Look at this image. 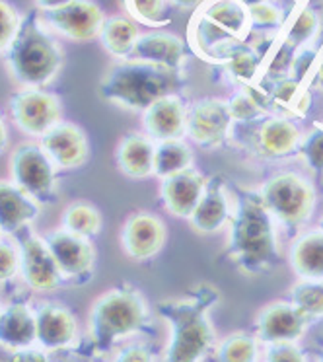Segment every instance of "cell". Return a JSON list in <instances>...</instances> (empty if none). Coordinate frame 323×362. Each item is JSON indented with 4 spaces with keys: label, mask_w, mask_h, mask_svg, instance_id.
I'll list each match as a JSON object with an SVG mask.
<instances>
[{
    "label": "cell",
    "mask_w": 323,
    "mask_h": 362,
    "mask_svg": "<svg viewBox=\"0 0 323 362\" xmlns=\"http://www.w3.org/2000/svg\"><path fill=\"white\" fill-rule=\"evenodd\" d=\"M221 294L213 284H199L187 298L158 302V314L170 325L164 362H203L214 345V327L209 322L211 308Z\"/></svg>",
    "instance_id": "cell-1"
},
{
    "label": "cell",
    "mask_w": 323,
    "mask_h": 362,
    "mask_svg": "<svg viewBox=\"0 0 323 362\" xmlns=\"http://www.w3.org/2000/svg\"><path fill=\"white\" fill-rule=\"evenodd\" d=\"M319 30V16L314 8H302L300 14L294 18V22L290 28L286 30L284 41L292 45V47H298V45H306L307 41H312L315 37V33Z\"/></svg>",
    "instance_id": "cell-33"
},
{
    "label": "cell",
    "mask_w": 323,
    "mask_h": 362,
    "mask_svg": "<svg viewBox=\"0 0 323 362\" xmlns=\"http://www.w3.org/2000/svg\"><path fill=\"white\" fill-rule=\"evenodd\" d=\"M37 341L35 314L30 306L14 302L0 310V343L10 349H25Z\"/></svg>",
    "instance_id": "cell-22"
},
{
    "label": "cell",
    "mask_w": 323,
    "mask_h": 362,
    "mask_svg": "<svg viewBox=\"0 0 323 362\" xmlns=\"http://www.w3.org/2000/svg\"><path fill=\"white\" fill-rule=\"evenodd\" d=\"M61 45L49 35L35 12H30L20 22L14 41L6 49V66L18 84L40 88L55 78L63 66Z\"/></svg>",
    "instance_id": "cell-4"
},
{
    "label": "cell",
    "mask_w": 323,
    "mask_h": 362,
    "mask_svg": "<svg viewBox=\"0 0 323 362\" xmlns=\"http://www.w3.org/2000/svg\"><path fill=\"white\" fill-rule=\"evenodd\" d=\"M113 362H154V354L148 346L129 345L119 351Z\"/></svg>",
    "instance_id": "cell-42"
},
{
    "label": "cell",
    "mask_w": 323,
    "mask_h": 362,
    "mask_svg": "<svg viewBox=\"0 0 323 362\" xmlns=\"http://www.w3.org/2000/svg\"><path fill=\"white\" fill-rule=\"evenodd\" d=\"M315 84L323 90V61L322 64L317 66V72H315Z\"/></svg>",
    "instance_id": "cell-49"
},
{
    "label": "cell",
    "mask_w": 323,
    "mask_h": 362,
    "mask_svg": "<svg viewBox=\"0 0 323 362\" xmlns=\"http://www.w3.org/2000/svg\"><path fill=\"white\" fill-rule=\"evenodd\" d=\"M228 111L234 121H252L263 115V107L249 92H240L228 102Z\"/></svg>",
    "instance_id": "cell-36"
},
{
    "label": "cell",
    "mask_w": 323,
    "mask_h": 362,
    "mask_svg": "<svg viewBox=\"0 0 323 362\" xmlns=\"http://www.w3.org/2000/svg\"><path fill=\"white\" fill-rule=\"evenodd\" d=\"M206 183H209V180L205 175H201L191 168L174 173V175H168L162 181L164 205L175 216L191 218V214L197 209L199 201L205 195Z\"/></svg>",
    "instance_id": "cell-18"
},
{
    "label": "cell",
    "mask_w": 323,
    "mask_h": 362,
    "mask_svg": "<svg viewBox=\"0 0 323 362\" xmlns=\"http://www.w3.org/2000/svg\"><path fill=\"white\" fill-rule=\"evenodd\" d=\"M247 14H249V24L255 28H275L283 20L281 10L271 2H261V4L249 6Z\"/></svg>",
    "instance_id": "cell-38"
},
{
    "label": "cell",
    "mask_w": 323,
    "mask_h": 362,
    "mask_svg": "<svg viewBox=\"0 0 323 362\" xmlns=\"http://www.w3.org/2000/svg\"><path fill=\"white\" fill-rule=\"evenodd\" d=\"M146 133L156 141H175L187 131V111L180 98L166 95L144 111Z\"/></svg>",
    "instance_id": "cell-20"
},
{
    "label": "cell",
    "mask_w": 323,
    "mask_h": 362,
    "mask_svg": "<svg viewBox=\"0 0 323 362\" xmlns=\"http://www.w3.org/2000/svg\"><path fill=\"white\" fill-rule=\"evenodd\" d=\"M191 162H193L191 148L180 139L160 142L154 150V173L160 177L183 172L189 168Z\"/></svg>",
    "instance_id": "cell-29"
},
{
    "label": "cell",
    "mask_w": 323,
    "mask_h": 362,
    "mask_svg": "<svg viewBox=\"0 0 323 362\" xmlns=\"http://www.w3.org/2000/svg\"><path fill=\"white\" fill-rule=\"evenodd\" d=\"M322 362H323V354H322Z\"/></svg>",
    "instance_id": "cell-52"
},
{
    "label": "cell",
    "mask_w": 323,
    "mask_h": 362,
    "mask_svg": "<svg viewBox=\"0 0 323 362\" xmlns=\"http://www.w3.org/2000/svg\"><path fill=\"white\" fill-rule=\"evenodd\" d=\"M8 146V133H6V125H4V119L0 115V152L6 150Z\"/></svg>",
    "instance_id": "cell-46"
},
{
    "label": "cell",
    "mask_w": 323,
    "mask_h": 362,
    "mask_svg": "<svg viewBox=\"0 0 323 362\" xmlns=\"http://www.w3.org/2000/svg\"><path fill=\"white\" fill-rule=\"evenodd\" d=\"M12 354H14V349L0 343V362H12Z\"/></svg>",
    "instance_id": "cell-47"
},
{
    "label": "cell",
    "mask_w": 323,
    "mask_h": 362,
    "mask_svg": "<svg viewBox=\"0 0 323 362\" xmlns=\"http://www.w3.org/2000/svg\"><path fill=\"white\" fill-rule=\"evenodd\" d=\"M302 156L306 160V164L315 170L323 172V127H314L307 136L302 142Z\"/></svg>",
    "instance_id": "cell-35"
},
{
    "label": "cell",
    "mask_w": 323,
    "mask_h": 362,
    "mask_svg": "<svg viewBox=\"0 0 323 362\" xmlns=\"http://www.w3.org/2000/svg\"><path fill=\"white\" fill-rule=\"evenodd\" d=\"M12 362H51V358H49L43 349L25 346V349H16L14 351Z\"/></svg>",
    "instance_id": "cell-44"
},
{
    "label": "cell",
    "mask_w": 323,
    "mask_h": 362,
    "mask_svg": "<svg viewBox=\"0 0 323 362\" xmlns=\"http://www.w3.org/2000/svg\"><path fill=\"white\" fill-rule=\"evenodd\" d=\"M63 228L82 238H94L102 230V214L86 201H76L64 209Z\"/></svg>",
    "instance_id": "cell-30"
},
{
    "label": "cell",
    "mask_w": 323,
    "mask_h": 362,
    "mask_svg": "<svg viewBox=\"0 0 323 362\" xmlns=\"http://www.w3.org/2000/svg\"><path fill=\"white\" fill-rule=\"evenodd\" d=\"M230 218V206L221 177L209 180L203 199L199 201L195 213L191 214V224L197 232L211 234L221 230Z\"/></svg>",
    "instance_id": "cell-24"
},
{
    "label": "cell",
    "mask_w": 323,
    "mask_h": 362,
    "mask_svg": "<svg viewBox=\"0 0 323 362\" xmlns=\"http://www.w3.org/2000/svg\"><path fill=\"white\" fill-rule=\"evenodd\" d=\"M136 40H139L136 24L121 16H113L110 20H105L102 33H100V41H102L103 49L110 55L119 57V59L133 55Z\"/></svg>",
    "instance_id": "cell-28"
},
{
    "label": "cell",
    "mask_w": 323,
    "mask_h": 362,
    "mask_svg": "<svg viewBox=\"0 0 323 362\" xmlns=\"http://www.w3.org/2000/svg\"><path fill=\"white\" fill-rule=\"evenodd\" d=\"M290 265L304 281H323V230L307 232L292 245Z\"/></svg>",
    "instance_id": "cell-26"
},
{
    "label": "cell",
    "mask_w": 323,
    "mask_h": 362,
    "mask_svg": "<svg viewBox=\"0 0 323 362\" xmlns=\"http://www.w3.org/2000/svg\"><path fill=\"white\" fill-rule=\"evenodd\" d=\"M133 55L136 61L182 71L185 64V45L174 33H144L139 35Z\"/></svg>",
    "instance_id": "cell-21"
},
{
    "label": "cell",
    "mask_w": 323,
    "mask_h": 362,
    "mask_svg": "<svg viewBox=\"0 0 323 362\" xmlns=\"http://www.w3.org/2000/svg\"><path fill=\"white\" fill-rule=\"evenodd\" d=\"M247 25L249 14L240 0H211L203 6L193 28L195 45L203 55L213 57L224 43L242 41Z\"/></svg>",
    "instance_id": "cell-6"
},
{
    "label": "cell",
    "mask_w": 323,
    "mask_h": 362,
    "mask_svg": "<svg viewBox=\"0 0 323 362\" xmlns=\"http://www.w3.org/2000/svg\"><path fill=\"white\" fill-rule=\"evenodd\" d=\"M166 240V226L156 214L134 213L129 216L121 230L123 250L133 261H146L154 257Z\"/></svg>",
    "instance_id": "cell-15"
},
{
    "label": "cell",
    "mask_w": 323,
    "mask_h": 362,
    "mask_svg": "<svg viewBox=\"0 0 323 362\" xmlns=\"http://www.w3.org/2000/svg\"><path fill=\"white\" fill-rule=\"evenodd\" d=\"M294 47L288 45L286 41H283L281 49L276 51L275 59L271 61V66H269V74L276 80H283V76H286L288 72L292 71V64H294Z\"/></svg>",
    "instance_id": "cell-41"
},
{
    "label": "cell",
    "mask_w": 323,
    "mask_h": 362,
    "mask_svg": "<svg viewBox=\"0 0 323 362\" xmlns=\"http://www.w3.org/2000/svg\"><path fill=\"white\" fill-rule=\"evenodd\" d=\"M10 115L16 127L25 134L43 136L51 127L61 121V100L51 92L30 88L10 98Z\"/></svg>",
    "instance_id": "cell-9"
},
{
    "label": "cell",
    "mask_w": 323,
    "mask_h": 362,
    "mask_svg": "<svg viewBox=\"0 0 323 362\" xmlns=\"http://www.w3.org/2000/svg\"><path fill=\"white\" fill-rule=\"evenodd\" d=\"M0 291H2V288H0Z\"/></svg>",
    "instance_id": "cell-53"
},
{
    "label": "cell",
    "mask_w": 323,
    "mask_h": 362,
    "mask_svg": "<svg viewBox=\"0 0 323 362\" xmlns=\"http://www.w3.org/2000/svg\"><path fill=\"white\" fill-rule=\"evenodd\" d=\"M49 250L55 257L57 265L63 273V279L78 281L92 276L95 263L94 245L88 242V238L76 236L69 230H55L47 238Z\"/></svg>",
    "instance_id": "cell-13"
},
{
    "label": "cell",
    "mask_w": 323,
    "mask_h": 362,
    "mask_svg": "<svg viewBox=\"0 0 323 362\" xmlns=\"http://www.w3.org/2000/svg\"><path fill=\"white\" fill-rule=\"evenodd\" d=\"M18 28H20V22H18L14 8L8 2L0 0V51H6L10 47V43L16 37Z\"/></svg>",
    "instance_id": "cell-37"
},
{
    "label": "cell",
    "mask_w": 323,
    "mask_h": 362,
    "mask_svg": "<svg viewBox=\"0 0 323 362\" xmlns=\"http://www.w3.org/2000/svg\"><path fill=\"white\" fill-rule=\"evenodd\" d=\"M41 148L61 170H74L88 162L90 146L86 133L74 123L59 121L41 136Z\"/></svg>",
    "instance_id": "cell-14"
},
{
    "label": "cell",
    "mask_w": 323,
    "mask_h": 362,
    "mask_svg": "<svg viewBox=\"0 0 323 362\" xmlns=\"http://www.w3.org/2000/svg\"><path fill=\"white\" fill-rule=\"evenodd\" d=\"M154 146L139 133H129L117 146V165L127 177L142 180L154 173Z\"/></svg>",
    "instance_id": "cell-25"
},
{
    "label": "cell",
    "mask_w": 323,
    "mask_h": 362,
    "mask_svg": "<svg viewBox=\"0 0 323 362\" xmlns=\"http://www.w3.org/2000/svg\"><path fill=\"white\" fill-rule=\"evenodd\" d=\"M182 84V71L144 61H125L105 71L98 92L102 100L125 110L146 111L152 103L180 90Z\"/></svg>",
    "instance_id": "cell-3"
},
{
    "label": "cell",
    "mask_w": 323,
    "mask_h": 362,
    "mask_svg": "<svg viewBox=\"0 0 323 362\" xmlns=\"http://www.w3.org/2000/svg\"><path fill=\"white\" fill-rule=\"evenodd\" d=\"M228 257L245 275H259L278 263V245L271 213L259 193L245 191L232 218Z\"/></svg>",
    "instance_id": "cell-2"
},
{
    "label": "cell",
    "mask_w": 323,
    "mask_h": 362,
    "mask_svg": "<svg viewBox=\"0 0 323 362\" xmlns=\"http://www.w3.org/2000/svg\"><path fill=\"white\" fill-rule=\"evenodd\" d=\"M213 57H216L224 64V69H226L230 76L242 80V82H249L259 71V53L253 51L249 45H245L244 41L224 43L214 51Z\"/></svg>",
    "instance_id": "cell-27"
},
{
    "label": "cell",
    "mask_w": 323,
    "mask_h": 362,
    "mask_svg": "<svg viewBox=\"0 0 323 362\" xmlns=\"http://www.w3.org/2000/svg\"><path fill=\"white\" fill-rule=\"evenodd\" d=\"M20 275L35 292L57 291L63 283V273L47 242L32 232H25L20 240Z\"/></svg>",
    "instance_id": "cell-10"
},
{
    "label": "cell",
    "mask_w": 323,
    "mask_h": 362,
    "mask_svg": "<svg viewBox=\"0 0 323 362\" xmlns=\"http://www.w3.org/2000/svg\"><path fill=\"white\" fill-rule=\"evenodd\" d=\"M174 4H177V6H182V8H195L201 0H172Z\"/></svg>",
    "instance_id": "cell-48"
},
{
    "label": "cell",
    "mask_w": 323,
    "mask_h": 362,
    "mask_svg": "<svg viewBox=\"0 0 323 362\" xmlns=\"http://www.w3.org/2000/svg\"><path fill=\"white\" fill-rule=\"evenodd\" d=\"M232 115L228 102L206 98L193 103L187 113V133L193 141L203 146H216L228 134Z\"/></svg>",
    "instance_id": "cell-16"
},
{
    "label": "cell",
    "mask_w": 323,
    "mask_h": 362,
    "mask_svg": "<svg viewBox=\"0 0 323 362\" xmlns=\"http://www.w3.org/2000/svg\"><path fill=\"white\" fill-rule=\"evenodd\" d=\"M300 131L292 121L284 117H271L257 129L255 148L261 156L281 158L290 154L298 146Z\"/></svg>",
    "instance_id": "cell-23"
},
{
    "label": "cell",
    "mask_w": 323,
    "mask_h": 362,
    "mask_svg": "<svg viewBox=\"0 0 323 362\" xmlns=\"http://www.w3.org/2000/svg\"><path fill=\"white\" fill-rule=\"evenodd\" d=\"M315 57H317L315 49H302L298 55L294 57V64H292L290 71L294 72V82H300L302 76L312 69V64L315 63Z\"/></svg>",
    "instance_id": "cell-43"
},
{
    "label": "cell",
    "mask_w": 323,
    "mask_h": 362,
    "mask_svg": "<svg viewBox=\"0 0 323 362\" xmlns=\"http://www.w3.org/2000/svg\"><path fill=\"white\" fill-rule=\"evenodd\" d=\"M37 343L43 351H63L76 339V317L63 304L41 302L33 308Z\"/></svg>",
    "instance_id": "cell-17"
},
{
    "label": "cell",
    "mask_w": 323,
    "mask_h": 362,
    "mask_svg": "<svg viewBox=\"0 0 323 362\" xmlns=\"http://www.w3.org/2000/svg\"><path fill=\"white\" fill-rule=\"evenodd\" d=\"M148 323V306L133 286H117L102 294L90 310V341L98 354L110 351Z\"/></svg>",
    "instance_id": "cell-5"
},
{
    "label": "cell",
    "mask_w": 323,
    "mask_h": 362,
    "mask_svg": "<svg viewBox=\"0 0 323 362\" xmlns=\"http://www.w3.org/2000/svg\"><path fill=\"white\" fill-rule=\"evenodd\" d=\"M20 271V252L16 247L0 240V283H6L10 279H14Z\"/></svg>",
    "instance_id": "cell-39"
},
{
    "label": "cell",
    "mask_w": 323,
    "mask_h": 362,
    "mask_svg": "<svg viewBox=\"0 0 323 362\" xmlns=\"http://www.w3.org/2000/svg\"><path fill=\"white\" fill-rule=\"evenodd\" d=\"M292 304L304 312L310 320L323 317V281H300L290 291Z\"/></svg>",
    "instance_id": "cell-32"
},
{
    "label": "cell",
    "mask_w": 323,
    "mask_h": 362,
    "mask_svg": "<svg viewBox=\"0 0 323 362\" xmlns=\"http://www.w3.org/2000/svg\"><path fill=\"white\" fill-rule=\"evenodd\" d=\"M259 195L271 216L290 228L304 224L314 213L315 191L298 173L286 172L271 177Z\"/></svg>",
    "instance_id": "cell-7"
},
{
    "label": "cell",
    "mask_w": 323,
    "mask_h": 362,
    "mask_svg": "<svg viewBox=\"0 0 323 362\" xmlns=\"http://www.w3.org/2000/svg\"><path fill=\"white\" fill-rule=\"evenodd\" d=\"M265 362H306V356L294 343H273L265 351Z\"/></svg>",
    "instance_id": "cell-40"
},
{
    "label": "cell",
    "mask_w": 323,
    "mask_h": 362,
    "mask_svg": "<svg viewBox=\"0 0 323 362\" xmlns=\"http://www.w3.org/2000/svg\"><path fill=\"white\" fill-rule=\"evenodd\" d=\"M312 322L292 302H271L255 320V337L265 345L298 341Z\"/></svg>",
    "instance_id": "cell-12"
},
{
    "label": "cell",
    "mask_w": 323,
    "mask_h": 362,
    "mask_svg": "<svg viewBox=\"0 0 323 362\" xmlns=\"http://www.w3.org/2000/svg\"><path fill=\"white\" fill-rule=\"evenodd\" d=\"M125 6L129 14L142 24L160 25L170 20L166 12V0H125Z\"/></svg>",
    "instance_id": "cell-34"
},
{
    "label": "cell",
    "mask_w": 323,
    "mask_h": 362,
    "mask_svg": "<svg viewBox=\"0 0 323 362\" xmlns=\"http://www.w3.org/2000/svg\"><path fill=\"white\" fill-rule=\"evenodd\" d=\"M69 2H72V0H35V6L43 12H47V10L63 8Z\"/></svg>",
    "instance_id": "cell-45"
},
{
    "label": "cell",
    "mask_w": 323,
    "mask_h": 362,
    "mask_svg": "<svg viewBox=\"0 0 323 362\" xmlns=\"http://www.w3.org/2000/svg\"><path fill=\"white\" fill-rule=\"evenodd\" d=\"M322 230H323V222H322Z\"/></svg>",
    "instance_id": "cell-51"
},
{
    "label": "cell",
    "mask_w": 323,
    "mask_h": 362,
    "mask_svg": "<svg viewBox=\"0 0 323 362\" xmlns=\"http://www.w3.org/2000/svg\"><path fill=\"white\" fill-rule=\"evenodd\" d=\"M40 216V203L14 181L0 180V232L18 234Z\"/></svg>",
    "instance_id": "cell-19"
},
{
    "label": "cell",
    "mask_w": 323,
    "mask_h": 362,
    "mask_svg": "<svg viewBox=\"0 0 323 362\" xmlns=\"http://www.w3.org/2000/svg\"><path fill=\"white\" fill-rule=\"evenodd\" d=\"M242 4H244L245 8H249V6H255V4H261V2H269V0H240Z\"/></svg>",
    "instance_id": "cell-50"
},
{
    "label": "cell",
    "mask_w": 323,
    "mask_h": 362,
    "mask_svg": "<svg viewBox=\"0 0 323 362\" xmlns=\"http://www.w3.org/2000/svg\"><path fill=\"white\" fill-rule=\"evenodd\" d=\"M12 180L37 203L55 199V164L49 160L41 144L24 142L10 158Z\"/></svg>",
    "instance_id": "cell-8"
},
{
    "label": "cell",
    "mask_w": 323,
    "mask_h": 362,
    "mask_svg": "<svg viewBox=\"0 0 323 362\" xmlns=\"http://www.w3.org/2000/svg\"><path fill=\"white\" fill-rule=\"evenodd\" d=\"M257 337L237 331L224 339L216 351V362H257Z\"/></svg>",
    "instance_id": "cell-31"
},
{
    "label": "cell",
    "mask_w": 323,
    "mask_h": 362,
    "mask_svg": "<svg viewBox=\"0 0 323 362\" xmlns=\"http://www.w3.org/2000/svg\"><path fill=\"white\" fill-rule=\"evenodd\" d=\"M43 18L55 32L82 43L100 37L105 24L102 8L92 0H72L63 8L43 12Z\"/></svg>",
    "instance_id": "cell-11"
}]
</instances>
